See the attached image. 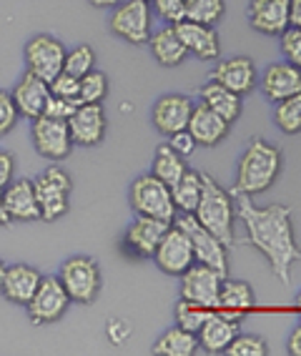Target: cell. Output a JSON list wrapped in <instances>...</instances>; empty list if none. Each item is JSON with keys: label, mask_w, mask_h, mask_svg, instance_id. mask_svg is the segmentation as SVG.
Listing matches in <instances>:
<instances>
[{"label": "cell", "mask_w": 301, "mask_h": 356, "mask_svg": "<svg viewBox=\"0 0 301 356\" xmlns=\"http://www.w3.org/2000/svg\"><path fill=\"white\" fill-rule=\"evenodd\" d=\"M236 216L244 223L246 241L266 259L271 274L288 286L294 264L301 259L294 234V211L286 204L254 206L249 196H236Z\"/></svg>", "instance_id": "1"}, {"label": "cell", "mask_w": 301, "mask_h": 356, "mask_svg": "<svg viewBox=\"0 0 301 356\" xmlns=\"http://www.w3.org/2000/svg\"><path fill=\"white\" fill-rule=\"evenodd\" d=\"M284 168L282 151L263 138H251L244 153L238 156L234 196H261L279 181Z\"/></svg>", "instance_id": "2"}, {"label": "cell", "mask_w": 301, "mask_h": 356, "mask_svg": "<svg viewBox=\"0 0 301 356\" xmlns=\"http://www.w3.org/2000/svg\"><path fill=\"white\" fill-rule=\"evenodd\" d=\"M201 198L196 204L193 216L204 226L206 231H211L218 241L226 246L236 243V231H234V221H236V196L226 191L224 186L218 184L216 178L209 173H201Z\"/></svg>", "instance_id": "3"}, {"label": "cell", "mask_w": 301, "mask_h": 356, "mask_svg": "<svg viewBox=\"0 0 301 356\" xmlns=\"http://www.w3.org/2000/svg\"><path fill=\"white\" fill-rule=\"evenodd\" d=\"M58 281L63 284V289L71 296V304L90 306L96 304L98 293L103 286V274L101 266L93 256H71L60 264V271H58Z\"/></svg>", "instance_id": "4"}, {"label": "cell", "mask_w": 301, "mask_h": 356, "mask_svg": "<svg viewBox=\"0 0 301 356\" xmlns=\"http://www.w3.org/2000/svg\"><path fill=\"white\" fill-rule=\"evenodd\" d=\"M33 184H35V196H38L40 221L53 223L68 213L73 181L65 168H60L58 163H51L38 178H33Z\"/></svg>", "instance_id": "5"}, {"label": "cell", "mask_w": 301, "mask_h": 356, "mask_svg": "<svg viewBox=\"0 0 301 356\" xmlns=\"http://www.w3.org/2000/svg\"><path fill=\"white\" fill-rule=\"evenodd\" d=\"M111 35L121 38L123 43L146 45L154 33V10L146 0H121L111 10L108 18Z\"/></svg>", "instance_id": "6"}, {"label": "cell", "mask_w": 301, "mask_h": 356, "mask_svg": "<svg viewBox=\"0 0 301 356\" xmlns=\"http://www.w3.org/2000/svg\"><path fill=\"white\" fill-rule=\"evenodd\" d=\"M129 204L136 211V216H151L171 221L176 218V204H173L171 188L154 173H143L131 184L129 188Z\"/></svg>", "instance_id": "7"}, {"label": "cell", "mask_w": 301, "mask_h": 356, "mask_svg": "<svg viewBox=\"0 0 301 356\" xmlns=\"http://www.w3.org/2000/svg\"><path fill=\"white\" fill-rule=\"evenodd\" d=\"M173 223L191 238L196 264L211 266L213 271H218L221 276H229V246H226V243L218 241L211 231H206L204 226L196 221L193 213H176Z\"/></svg>", "instance_id": "8"}, {"label": "cell", "mask_w": 301, "mask_h": 356, "mask_svg": "<svg viewBox=\"0 0 301 356\" xmlns=\"http://www.w3.org/2000/svg\"><path fill=\"white\" fill-rule=\"evenodd\" d=\"M31 140L38 156L51 163H60L73 153V138L68 131V121H58L51 115H38L31 123Z\"/></svg>", "instance_id": "9"}, {"label": "cell", "mask_w": 301, "mask_h": 356, "mask_svg": "<svg viewBox=\"0 0 301 356\" xmlns=\"http://www.w3.org/2000/svg\"><path fill=\"white\" fill-rule=\"evenodd\" d=\"M68 306H71V296L63 289V284L58 281V276H43L35 293H33L31 301L26 304V309L31 324L48 326V324H58L65 316Z\"/></svg>", "instance_id": "10"}, {"label": "cell", "mask_w": 301, "mask_h": 356, "mask_svg": "<svg viewBox=\"0 0 301 356\" xmlns=\"http://www.w3.org/2000/svg\"><path fill=\"white\" fill-rule=\"evenodd\" d=\"M65 53H68L65 45L60 43L56 35H51V33H38V35H33L26 43V48H23L26 70L51 83L53 78L63 70Z\"/></svg>", "instance_id": "11"}, {"label": "cell", "mask_w": 301, "mask_h": 356, "mask_svg": "<svg viewBox=\"0 0 301 356\" xmlns=\"http://www.w3.org/2000/svg\"><path fill=\"white\" fill-rule=\"evenodd\" d=\"M179 279H181V284H179L181 299L206 306V309H216L221 281H224L226 276L213 271L211 266H204V264H191Z\"/></svg>", "instance_id": "12"}, {"label": "cell", "mask_w": 301, "mask_h": 356, "mask_svg": "<svg viewBox=\"0 0 301 356\" xmlns=\"http://www.w3.org/2000/svg\"><path fill=\"white\" fill-rule=\"evenodd\" d=\"M154 261L163 274L181 276L188 266H191V264H196L191 238H188V236L184 234L176 223H171L168 231L163 234V238H161L158 248H156Z\"/></svg>", "instance_id": "13"}, {"label": "cell", "mask_w": 301, "mask_h": 356, "mask_svg": "<svg viewBox=\"0 0 301 356\" xmlns=\"http://www.w3.org/2000/svg\"><path fill=\"white\" fill-rule=\"evenodd\" d=\"M68 131H71L73 146H101L108 134V118L101 103H81L68 118Z\"/></svg>", "instance_id": "14"}, {"label": "cell", "mask_w": 301, "mask_h": 356, "mask_svg": "<svg viewBox=\"0 0 301 356\" xmlns=\"http://www.w3.org/2000/svg\"><path fill=\"white\" fill-rule=\"evenodd\" d=\"M168 226H171V221H163V218L136 216L123 234V248L136 259H154L156 248H158Z\"/></svg>", "instance_id": "15"}, {"label": "cell", "mask_w": 301, "mask_h": 356, "mask_svg": "<svg viewBox=\"0 0 301 356\" xmlns=\"http://www.w3.org/2000/svg\"><path fill=\"white\" fill-rule=\"evenodd\" d=\"M193 106L196 103L188 96H184V93H166L151 106V123H154V128L161 136L168 138V136L179 134V131H186Z\"/></svg>", "instance_id": "16"}, {"label": "cell", "mask_w": 301, "mask_h": 356, "mask_svg": "<svg viewBox=\"0 0 301 356\" xmlns=\"http://www.w3.org/2000/svg\"><path fill=\"white\" fill-rule=\"evenodd\" d=\"M209 81L221 83L224 88L234 90L236 96L244 98L257 88L259 73H257V65H254V60H251L249 56H234V58H226V60H216Z\"/></svg>", "instance_id": "17"}, {"label": "cell", "mask_w": 301, "mask_h": 356, "mask_svg": "<svg viewBox=\"0 0 301 356\" xmlns=\"http://www.w3.org/2000/svg\"><path fill=\"white\" fill-rule=\"evenodd\" d=\"M259 88L266 96V101L279 103L288 96L301 93V68H296L288 60H279V63H269L259 76Z\"/></svg>", "instance_id": "18"}, {"label": "cell", "mask_w": 301, "mask_h": 356, "mask_svg": "<svg viewBox=\"0 0 301 356\" xmlns=\"http://www.w3.org/2000/svg\"><path fill=\"white\" fill-rule=\"evenodd\" d=\"M3 204L10 221L15 223H35L40 221L38 196H35V184L31 178H18L3 188Z\"/></svg>", "instance_id": "19"}, {"label": "cell", "mask_w": 301, "mask_h": 356, "mask_svg": "<svg viewBox=\"0 0 301 356\" xmlns=\"http://www.w3.org/2000/svg\"><path fill=\"white\" fill-rule=\"evenodd\" d=\"M176 33L186 45L188 56H196L199 60H218L221 56V38H218L216 26H204L193 20H181L176 23Z\"/></svg>", "instance_id": "20"}, {"label": "cell", "mask_w": 301, "mask_h": 356, "mask_svg": "<svg viewBox=\"0 0 301 356\" xmlns=\"http://www.w3.org/2000/svg\"><path fill=\"white\" fill-rule=\"evenodd\" d=\"M10 96H13L18 113L23 118H28V121H33V118L43 115L45 106L51 101V86H48V81L33 76V73L26 70L20 76V81L15 83V88L10 90Z\"/></svg>", "instance_id": "21"}, {"label": "cell", "mask_w": 301, "mask_h": 356, "mask_svg": "<svg viewBox=\"0 0 301 356\" xmlns=\"http://www.w3.org/2000/svg\"><path fill=\"white\" fill-rule=\"evenodd\" d=\"M246 18L261 35H282L288 28V0H249Z\"/></svg>", "instance_id": "22"}, {"label": "cell", "mask_w": 301, "mask_h": 356, "mask_svg": "<svg viewBox=\"0 0 301 356\" xmlns=\"http://www.w3.org/2000/svg\"><path fill=\"white\" fill-rule=\"evenodd\" d=\"M186 131L196 140V146L213 148L218 143H224L226 136L231 134V123L224 121L218 113H213L211 108H206L204 103H196L191 118H188Z\"/></svg>", "instance_id": "23"}, {"label": "cell", "mask_w": 301, "mask_h": 356, "mask_svg": "<svg viewBox=\"0 0 301 356\" xmlns=\"http://www.w3.org/2000/svg\"><path fill=\"white\" fill-rule=\"evenodd\" d=\"M238 331H241V324H238L236 318H231L213 309L209 314V318L204 321V326L199 329V334H196L199 349L206 351V354H226L229 343L234 341Z\"/></svg>", "instance_id": "24"}, {"label": "cell", "mask_w": 301, "mask_h": 356, "mask_svg": "<svg viewBox=\"0 0 301 356\" xmlns=\"http://www.w3.org/2000/svg\"><path fill=\"white\" fill-rule=\"evenodd\" d=\"M40 279H43V274L31 264H10V266H6V274H3L0 293L10 304L26 306L38 289Z\"/></svg>", "instance_id": "25"}, {"label": "cell", "mask_w": 301, "mask_h": 356, "mask_svg": "<svg viewBox=\"0 0 301 356\" xmlns=\"http://www.w3.org/2000/svg\"><path fill=\"white\" fill-rule=\"evenodd\" d=\"M254 306H257V293H254V289L246 281H236V279L221 281V291H218V304H216L218 312L241 321V316H246Z\"/></svg>", "instance_id": "26"}, {"label": "cell", "mask_w": 301, "mask_h": 356, "mask_svg": "<svg viewBox=\"0 0 301 356\" xmlns=\"http://www.w3.org/2000/svg\"><path fill=\"white\" fill-rule=\"evenodd\" d=\"M148 45H151V53L163 68H176L188 58L186 45L179 38L176 26H163L158 31H154L151 38H148Z\"/></svg>", "instance_id": "27"}, {"label": "cell", "mask_w": 301, "mask_h": 356, "mask_svg": "<svg viewBox=\"0 0 301 356\" xmlns=\"http://www.w3.org/2000/svg\"><path fill=\"white\" fill-rule=\"evenodd\" d=\"M201 103H204L206 108H211L213 113H218L224 121H229L231 126L238 121V115H241V108H244V103H241V96H236L234 90L224 88L221 83L216 81H209L201 88Z\"/></svg>", "instance_id": "28"}, {"label": "cell", "mask_w": 301, "mask_h": 356, "mask_svg": "<svg viewBox=\"0 0 301 356\" xmlns=\"http://www.w3.org/2000/svg\"><path fill=\"white\" fill-rule=\"evenodd\" d=\"M151 351L156 356H193L199 351V339H196V334L181 329V326H171L156 339Z\"/></svg>", "instance_id": "29"}, {"label": "cell", "mask_w": 301, "mask_h": 356, "mask_svg": "<svg viewBox=\"0 0 301 356\" xmlns=\"http://www.w3.org/2000/svg\"><path fill=\"white\" fill-rule=\"evenodd\" d=\"M201 186H204L201 173L191 171V168H186V173L171 186L173 204H176L179 213H193V211H196V204H199V198H201Z\"/></svg>", "instance_id": "30"}, {"label": "cell", "mask_w": 301, "mask_h": 356, "mask_svg": "<svg viewBox=\"0 0 301 356\" xmlns=\"http://www.w3.org/2000/svg\"><path fill=\"white\" fill-rule=\"evenodd\" d=\"M186 159L184 156H179V153L173 151L168 143H163V146L156 148V156H154V165H151V173H154L156 178H161L163 184L171 188L176 181H179L184 173H186Z\"/></svg>", "instance_id": "31"}, {"label": "cell", "mask_w": 301, "mask_h": 356, "mask_svg": "<svg viewBox=\"0 0 301 356\" xmlns=\"http://www.w3.org/2000/svg\"><path fill=\"white\" fill-rule=\"evenodd\" d=\"M274 123L286 136L301 134V93L274 103Z\"/></svg>", "instance_id": "32"}, {"label": "cell", "mask_w": 301, "mask_h": 356, "mask_svg": "<svg viewBox=\"0 0 301 356\" xmlns=\"http://www.w3.org/2000/svg\"><path fill=\"white\" fill-rule=\"evenodd\" d=\"M226 15V0H186V20L216 26Z\"/></svg>", "instance_id": "33"}, {"label": "cell", "mask_w": 301, "mask_h": 356, "mask_svg": "<svg viewBox=\"0 0 301 356\" xmlns=\"http://www.w3.org/2000/svg\"><path fill=\"white\" fill-rule=\"evenodd\" d=\"M108 90H111V83L108 76L103 73V70H90L81 78V88H78V98L81 103H103L108 98Z\"/></svg>", "instance_id": "34"}, {"label": "cell", "mask_w": 301, "mask_h": 356, "mask_svg": "<svg viewBox=\"0 0 301 356\" xmlns=\"http://www.w3.org/2000/svg\"><path fill=\"white\" fill-rule=\"evenodd\" d=\"M211 312H213V309H206V306L191 304V301L181 299L179 304H176V312H173V316H176V326L191 331V334H199V329L204 326V321L209 318V314H211Z\"/></svg>", "instance_id": "35"}, {"label": "cell", "mask_w": 301, "mask_h": 356, "mask_svg": "<svg viewBox=\"0 0 301 356\" xmlns=\"http://www.w3.org/2000/svg\"><path fill=\"white\" fill-rule=\"evenodd\" d=\"M96 68V51L90 48V45H76L71 51L65 53V60H63V70L68 76H76V78H83L86 73Z\"/></svg>", "instance_id": "36"}, {"label": "cell", "mask_w": 301, "mask_h": 356, "mask_svg": "<svg viewBox=\"0 0 301 356\" xmlns=\"http://www.w3.org/2000/svg\"><path fill=\"white\" fill-rule=\"evenodd\" d=\"M226 354H231V356H266L269 354V346H266V341H263L261 337H257V334H241V331H238L236 337H234V341L229 343Z\"/></svg>", "instance_id": "37"}, {"label": "cell", "mask_w": 301, "mask_h": 356, "mask_svg": "<svg viewBox=\"0 0 301 356\" xmlns=\"http://www.w3.org/2000/svg\"><path fill=\"white\" fill-rule=\"evenodd\" d=\"M154 18H158L166 26H176L186 20V0H151Z\"/></svg>", "instance_id": "38"}, {"label": "cell", "mask_w": 301, "mask_h": 356, "mask_svg": "<svg viewBox=\"0 0 301 356\" xmlns=\"http://www.w3.org/2000/svg\"><path fill=\"white\" fill-rule=\"evenodd\" d=\"M279 48H282V56L284 60L288 63H294L296 68H301V28L288 26L286 31L279 35Z\"/></svg>", "instance_id": "39"}, {"label": "cell", "mask_w": 301, "mask_h": 356, "mask_svg": "<svg viewBox=\"0 0 301 356\" xmlns=\"http://www.w3.org/2000/svg\"><path fill=\"white\" fill-rule=\"evenodd\" d=\"M18 108H15V101L10 96V90L0 88V136L10 134L15 126H18Z\"/></svg>", "instance_id": "40"}, {"label": "cell", "mask_w": 301, "mask_h": 356, "mask_svg": "<svg viewBox=\"0 0 301 356\" xmlns=\"http://www.w3.org/2000/svg\"><path fill=\"white\" fill-rule=\"evenodd\" d=\"M51 96H58V98H71V101H81L78 98V88H81V78L76 76H68L65 70H60L51 83Z\"/></svg>", "instance_id": "41"}, {"label": "cell", "mask_w": 301, "mask_h": 356, "mask_svg": "<svg viewBox=\"0 0 301 356\" xmlns=\"http://www.w3.org/2000/svg\"><path fill=\"white\" fill-rule=\"evenodd\" d=\"M81 106V101H71V98H58L51 96L48 106H45L43 115H51V118H58V121H68L73 115V111Z\"/></svg>", "instance_id": "42"}, {"label": "cell", "mask_w": 301, "mask_h": 356, "mask_svg": "<svg viewBox=\"0 0 301 356\" xmlns=\"http://www.w3.org/2000/svg\"><path fill=\"white\" fill-rule=\"evenodd\" d=\"M168 146L173 148V151L179 153V156H191L193 151H196V140L191 138V134L188 131H179V134L168 136Z\"/></svg>", "instance_id": "43"}, {"label": "cell", "mask_w": 301, "mask_h": 356, "mask_svg": "<svg viewBox=\"0 0 301 356\" xmlns=\"http://www.w3.org/2000/svg\"><path fill=\"white\" fill-rule=\"evenodd\" d=\"M106 334H108L111 343L121 346V343L131 337V326L126 324L123 318H113V321H108V326H106Z\"/></svg>", "instance_id": "44"}, {"label": "cell", "mask_w": 301, "mask_h": 356, "mask_svg": "<svg viewBox=\"0 0 301 356\" xmlns=\"http://www.w3.org/2000/svg\"><path fill=\"white\" fill-rule=\"evenodd\" d=\"M15 173V159L10 151H0V188H6L13 181Z\"/></svg>", "instance_id": "45"}, {"label": "cell", "mask_w": 301, "mask_h": 356, "mask_svg": "<svg viewBox=\"0 0 301 356\" xmlns=\"http://www.w3.org/2000/svg\"><path fill=\"white\" fill-rule=\"evenodd\" d=\"M286 349H288V354H291V356H301V324L294 326L291 337H288Z\"/></svg>", "instance_id": "46"}, {"label": "cell", "mask_w": 301, "mask_h": 356, "mask_svg": "<svg viewBox=\"0 0 301 356\" xmlns=\"http://www.w3.org/2000/svg\"><path fill=\"white\" fill-rule=\"evenodd\" d=\"M288 26L301 28V0H288Z\"/></svg>", "instance_id": "47"}, {"label": "cell", "mask_w": 301, "mask_h": 356, "mask_svg": "<svg viewBox=\"0 0 301 356\" xmlns=\"http://www.w3.org/2000/svg\"><path fill=\"white\" fill-rule=\"evenodd\" d=\"M88 3H90L93 8H108V10H113V8L118 6L121 0H88Z\"/></svg>", "instance_id": "48"}, {"label": "cell", "mask_w": 301, "mask_h": 356, "mask_svg": "<svg viewBox=\"0 0 301 356\" xmlns=\"http://www.w3.org/2000/svg\"><path fill=\"white\" fill-rule=\"evenodd\" d=\"M8 223H10V216H8L6 204H3V188H0V229H3V226H8Z\"/></svg>", "instance_id": "49"}, {"label": "cell", "mask_w": 301, "mask_h": 356, "mask_svg": "<svg viewBox=\"0 0 301 356\" xmlns=\"http://www.w3.org/2000/svg\"><path fill=\"white\" fill-rule=\"evenodd\" d=\"M6 266H8V264L3 259H0V284H3V274H6Z\"/></svg>", "instance_id": "50"}, {"label": "cell", "mask_w": 301, "mask_h": 356, "mask_svg": "<svg viewBox=\"0 0 301 356\" xmlns=\"http://www.w3.org/2000/svg\"><path fill=\"white\" fill-rule=\"evenodd\" d=\"M294 304H296V312H301V291L296 293V301H294Z\"/></svg>", "instance_id": "51"}, {"label": "cell", "mask_w": 301, "mask_h": 356, "mask_svg": "<svg viewBox=\"0 0 301 356\" xmlns=\"http://www.w3.org/2000/svg\"><path fill=\"white\" fill-rule=\"evenodd\" d=\"M146 3H151V0H146Z\"/></svg>", "instance_id": "52"}]
</instances>
